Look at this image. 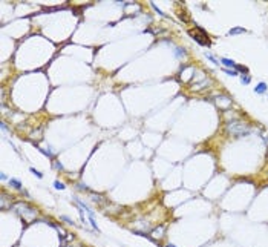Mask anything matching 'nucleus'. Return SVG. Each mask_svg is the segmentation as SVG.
Here are the masks:
<instances>
[{
	"instance_id": "1",
	"label": "nucleus",
	"mask_w": 268,
	"mask_h": 247,
	"mask_svg": "<svg viewBox=\"0 0 268 247\" xmlns=\"http://www.w3.org/2000/svg\"><path fill=\"white\" fill-rule=\"evenodd\" d=\"M14 210H16L23 219H26V221H29V219H32V218L37 216V209L31 207V206L26 204V203H17V204L14 206Z\"/></svg>"
},
{
	"instance_id": "2",
	"label": "nucleus",
	"mask_w": 268,
	"mask_h": 247,
	"mask_svg": "<svg viewBox=\"0 0 268 247\" xmlns=\"http://www.w3.org/2000/svg\"><path fill=\"white\" fill-rule=\"evenodd\" d=\"M227 131L233 135V137H244L250 132V128L244 123H239V121H234V123H228L227 125Z\"/></svg>"
},
{
	"instance_id": "3",
	"label": "nucleus",
	"mask_w": 268,
	"mask_h": 247,
	"mask_svg": "<svg viewBox=\"0 0 268 247\" xmlns=\"http://www.w3.org/2000/svg\"><path fill=\"white\" fill-rule=\"evenodd\" d=\"M190 36L199 43V45H202V46H210V40H208V36H207V32L205 31H202V34L199 36V34H196L195 31H190Z\"/></svg>"
},
{
	"instance_id": "4",
	"label": "nucleus",
	"mask_w": 268,
	"mask_h": 247,
	"mask_svg": "<svg viewBox=\"0 0 268 247\" xmlns=\"http://www.w3.org/2000/svg\"><path fill=\"white\" fill-rule=\"evenodd\" d=\"M221 63L227 68V69H230V68H233V69H236V63L233 62V60H230V58H225V57H222L221 58Z\"/></svg>"
},
{
	"instance_id": "5",
	"label": "nucleus",
	"mask_w": 268,
	"mask_h": 247,
	"mask_svg": "<svg viewBox=\"0 0 268 247\" xmlns=\"http://www.w3.org/2000/svg\"><path fill=\"white\" fill-rule=\"evenodd\" d=\"M163 233H164V226H160V227H156V229L152 230V236L153 238H161Z\"/></svg>"
},
{
	"instance_id": "6",
	"label": "nucleus",
	"mask_w": 268,
	"mask_h": 247,
	"mask_svg": "<svg viewBox=\"0 0 268 247\" xmlns=\"http://www.w3.org/2000/svg\"><path fill=\"white\" fill-rule=\"evenodd\" d=\"M254 92H256V94H265V92H266V84H265L263 81H260V83L254 88Z\"/></svg>"
},
{
	"instance_id": "7",
	"label": "nucleus",
	"mask_w": 268,
	"mask_h": 247,
	"mask_svg": "<svg viewBox=\"0 0 268 247\" xmlns=\"http://www.w3.org/2000/svg\"><path fill=\"white\" fill-rule=\"evenodd\" d=\"M90 196H92V201H94L95 204H104V203H106V200H104L103 196L95 195V193H92V192H90Z\"/></svg>"
},
{
	"instance_id": "8",
	"label": "nucleus",
	"mask_w": 268,
	"mask_h": 247,
	"mask_svg": "<svg viewBox=\"0 0 268 247\" xmlns=\"http://www.w3.org/2000/svg\"><path fill=\"white\" fill-rule=\"evenodd\" d=\"M244 32H247V29H245V28H233V29H230V31H228V34H230V36L244 34Z\"/></svg>"
},
{
	"instance_id": "9",
	"label": "nucleus",
	"mask_w": 268,
	"mask_h": 247,
	"mask_svg": "<svg viewBox=\"0 0 268 247\" xmlns=\"http://www.w3.org/2000/svg\"><path fill=\"white\" fill-rule=\"evenodd\" d=\"M9 184H11L13 187L19 189V190L22 189V184H20V181H19V180H16V178H11V180H9Z\"/></svg>"
},
{
	"instance_id": "10",
	"label": "nucleus",
	"mask_w": 268,
	"mask_h": 247,
	"mask_svg": "<svg viewBox=\"0 0 268 247\" xmlns=\"http://www.w3.org/2000/svg\"><path fill=\"white\" fill-rule=\"evenodd\" d=\"M222 71H224V72H225V74H228V75H230V77H236V75H239V74H237V71H236V69H227V68H224V69H222Z\"/></svg>"
},
{
	"instance_id": "11",
	"label": "nucleus",
	"mask_w": 268,
	"mask_h": 247,
	"mask_svg": "<svg viewBox=\"0 0 268 247\" xmlns=\"http://www.w3.org/2000/svg\"><path fill=\"white\" fill-rule=\"evenodd\" d=\"M251 81V77L250 75H240V83L242 84H248Z\"/></svg>"
},
{
	"instance_id": "12",
	"label": "nucleus",
	"mask_w": 268,
	"mask_h": 247,
	"mask_svg": "<svg viewBox=\"0 0 268 247\" xmlns=\"http://www.w3.org/2000/svg\"><path fill=\"white\" fill-rule=\"evenodd\" d=\"M54 187H55L57 190H63V189H64L66 186H64L63 183H60V181H55V183H54Z\"/></svg>"
},
{
	"instance_id": "13",
	"label": "nucleus",
	"mask_w": 268,
	"mask_h": 247,
	"mask_svg": "<svg viewBox=\"0 0 268 247\" xmlns=\"http://www.w3.org/2000/svg\"><path fill=\"white\" fill-rule=\"evenodd\" d=\"M205 57H207L208 60H211V62H213L215 65H219V62H218V60H216V58H215V57H213L211 54H208V52H205Z\"/></svg>"
},
{
	"instance_id": "14",
	"label": "nucleus",
	"mask_w": 268,
	"mask_h": 247,
	"mask_svg": "<svg viewBox=\"0 0 268 247\" xmlns=\"http://www.w3.org/2000/svg\"><path fill=\"white\" fill-rule=\"evenodd\" d=\"M236 71H240V72H248V68H245V66H240V65H236Z\"/></svg>"
},
{
	"instance_id": "15",
	"label": "nucleus",
	"mask_w": 268,
	"mask_h": 247,
	"mask_svg": "<svg viewBox=\"0 0 268 247\" xmlns=\"http://www.w3.org/2000/svg\"><path fill=\"white\" fill-rule=\"evenodd\" d=\"M31 172H32V174H34L37 178H42V177H43V174H42V172H39V170H35L34 167H31Z\"/></svg>"
},
{
	"instance_id": "16",
	"label": "nucleus",
	"mask_w": 268,
	"mask_h": 247,
	"mask_svg": "<svg viewBox=\"0 0 268 247\" xmlns=\"http://www.w3.org/2000/svg\"><path fill=\"white\" fill-rule=\"evenodd\" d=\"M184 54H185L184 49H179V48L176 49V57H181V55H184Z\"/></svg>"
},
{
	"instance_id": "17",
	"label": "nucleus",
	"mask_w": 268,
	"mask_h": 247,
	"mask_svg": "<svg viewBox=\"0 0 268 247\" xmlns=\"http://www.w3.org/2000/svg\"><path fill=\"white\" fill-rule=\"evenodd\" d=\"M61 219H63V221H66L68 224H74V221H72V219H69L68 216H61Z\"/></svg>"
},
{
	"instance_id": "18",
	"label": "nucleus",
	"mask_w": 268,
	"mask_h": 247,
	"mask_svg": "<svg viewBox=\"0 0 268 247\" xmlns=\"http://www.w3.org/2000/svg\"><path fill=\"white\" fill-rule=\"evenodd\" d=\"M55 167L61 170V169H63V164H61V163H55Z\"/></svg>"
},
{
	"instance_id": "19",
	"label": "nucleus",
	"mask_w": 268,
	"mask_h": 247,
	"mask_svg": "<svg viewBox=\"0 0 268 247\" xmlns=\"http://www.w3.org/2000/svg\"><path fill=\"white\" fill-rule=\"evenodd\" d=\"M167 247H175V245H173V244H169V245H167Z\"/></svg>"
}]
</instances>
